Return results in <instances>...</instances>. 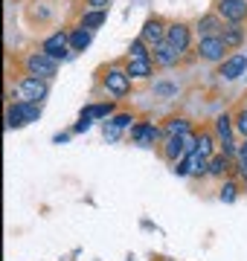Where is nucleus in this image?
I'll use <instances>...</instances> for the list:
<instances>
[{
	"instance_id": "obj_32",
	"label": "nucleus",
	"mask_w": 247,
	"mask_h": 261,
	"mask_svg": "<svg viewBox=\"0 0 247 261\" xmlns=\"http://www.w3.org/2000/svg\"><path fill=\"white\" fill-rule=\"evenodd\" d=\"M238 160H241V163H247V140H244V145L238 148Z\"/></svg>"
},
{
	"instance_id": "obj_12",
	"label": "nucleus",
	"mask_w": 247,
	"mask_h": 261,
	"mask_svg": "<svg viewBox=\"0 0 247 261\" xmlns=\"http://www.w3.org/2000/svg\"><path fill=\"white\" fill-rule=\"evenodd\" d=\"M178 58H181V53L171 47L169 41H163V44H157L154 47V61L160 67H171V64H178Z\"/></svg>"
},
{
	"instance_id": "obj_1",
	"label": "nucleus",
	"mask_w": 247,
	"mask_h": 261,
	"mask_svg": "<svg viewBox=\"0 0 247 261\" xmlns=\"http://www.w3.org/2000/svg\"><path fill=\"white\" fill-rule=\"evenodd\" d=\"M50 84L47 79H38V75H27L23 82L12 90V99H18V102H29V105H41V99L47 96Z\"/></svg>"
},
{
	"instance_id": "obj_10",
	"label": "nucleus",
	"mask_w": 247,
	"mask_h": 261,
	"mask_svg": "<svg viewBox=\"0 0 247 261\" xmlns=\"http://www.w3.org/2000/svg\"><path fill=\"white\" fill-rule=\"evenodd\" d=\"M131 140L137 145H154V142L160 140V128L152 125V122H140V125L131 128Z\"/></svg>"
},
{
	"instance_id": "obj_2",
	"label": "nucleus",
	"mask_w": 247,
	"mask_h": 261,
	"mask_svg": "<svg viewBox=\"0 0 247 261\" xmlns=\"http://www.w3.org/2000/svg\"><path fill=\"white\" fill-rule=\"evenodd\" d=\"M23 64H27L29 75H38V79H47V82L56 75V70H58V61L56 58H50L47 53H32Z\"/></svg>"
},
{
	"instance_id": "obj_29",
	"label": "nucleus",
	"mask_w": 247,
	"mask_h": 261,
	"mask_svg": "<svg viewBox=\"0 0 247 261\" xmlns=\"http://www.w3.org/2000/svg\"><path fill=\"white\" fill-rule=\"evenodd\" d=\"M87 6L96 12H108V6H111V0H87Z\"/></svg>"
},
{
	"instance_id": "obj_15",
	"label": "nucleus",
	"mask_w": 247,
	"mask_h": 261,
	"mask_svg": "<svg viewBox=\"0 0 247 261\" xmlns=\"http://www.w3.org/2000/svg\"><path fill=\"white\" fill-rule=\"evenodd\" d=\"M27 122V111H23V102H15L6 108V128H23Z\"/></svg>"
},
{
	"instance_id": "obj_26",
	"label": "nucleus",
	"mask_w": 247,
	"mask_h": 261,
	"mask_svg": "<svg viewBox=\"0 0 247 261\" xmlns=\"http://www.w3.org/2000/svg\"><path fill=\"white\" fill-rule=\"evenodd\" d=\"M131 122H134V116H131V113H116L114 119L108 122V125H111V128H116V130H122V128H128Z\"/></svg>"
},
{
	"instance_id": "obj_30",
	"label": "nucleus",
	"mask_w": 247,
	"mask_h": 261,
	"mask_svg": "<svg viewBox=\"0 0 247 261\" xmlns=\"http://www.w3.org/2000/svg\"><path fill=\"white\" fill-rule=\"evenodd\" d=\"M154 90L160 96H171V93H178V87L175 84H154Z\"/></svg>"
},
{
	"instance_id": "obj_19",
	"label": "nucleus",
	"mask_w": 247,
	"mask_h": 261,
	"mask_svg": "<svg viewBox=\"0 0 247 261\" xmlns=\"http://www.w3.org/2000/svg\"><path fill=\"white\" fill-rule=\"evenodd\" d=\"M163 154H166L169 160L186 157V145H183V137H169V140H166V148H163Z\"/></svg>"
},
{
	"instance_id": "obj_28",
	"label": "nucleus",
	"mask_w": 247,
	"mask_h": 261,
	"mask_svg": "<svg viewBox=\"0 0 247 261\" xmlns=\"http://www.w3.org/2000/svg\"><path fill=\"white\" fill-rule=\"evenodd\" d=\"M236 130L247 137V108H244V111H241V113L236 116Z\"/></svg>"
},
{
	"instance_id": "obj_33",
	"label": "nucleus",
	"mask_w": 247,
	"mask_h": 261,
	"mask_svg": "<svg viewBox=\"0 0 247 261\" xmlns=\"http://www.w3.org/2000/svg\"><path fill=\"white\" fill-rule=\"evenodd\" d=\"M238 177L247 183V163H241V166H238Z\"/></svg>"
},
{
	"instance_id": "obj_14",
	"label": "nucleus",
	"mask_w": 247,
	"mask_h": 261,
	"mask_svg": "<svg viewBox=\"0 0 247 261\" xmlns=\"http://www.w3.org/2000/svg\"><path fill=\"white\" fill-rule=\"evenodd\" d=\"M221 29H224V23H221L218 15H204V18L198 20V35H201V38L221 35Z\"/></svg>"
},
{
	"instance_id": "obj_20",
	"label": "nucleus",
	"mask_w": 247,
	"mask_h": 261,
	"mask_svg": "<svg viewBox=\"0 0 247 261\" xmlns=\"http://www.w3.org/2000/svg\"><path fill=\"white\" fill-rule=\"evenodd\" d=\"M166 134H169V137H186V134H189V119H183V116L169 119L166 122Z\"/></svg>"
},
{
	"instance_id": "obj_25",
	"label": "nucleus",
	"mask_w": 247,
	"mask_h": 261,
	"mask_svg": "<svg viewBox=\"0 0 247 261\" xmlns=\"http://www.w3.org/2000/svg\"><path fill=\"white\" fill-rule=\"evenodd\" d=\"M198 154L209 160V154H212V137L209 134H201L198 137Z\"/></svg>"
},
{
	"instance_id": "obj_9",
	"label": "nucleus",
	"mask_w": 247,
	"mask_h": 261,
	"mask_svg": "<svg viewBox=\"0 0 247 261\" xmlns=\"http://www.w3.org/2000/svg\"><path fill=\"white\" fill-rule=\"evenodd\" d=\"M209 168V160L201 157L198 151H192V154H186L183 157V163H178L175 166V174H204Z\"/></svg>"
},
{
	"instance_id": "obj_5",
	"label": "nucleus",
	"mask_w": 247,
	"mask_h": 261,
	"mask_svg": "<svg viewBox=\"0 0 247 261\" xmlns=\"http://www.w3.org/2000/svg\"><path fill=\"white\" fill-rule=\"evenodd\" d=\"M198 53H201V58H204V61H224L227 44L221 41V35L201 38V41H198Z\"/></svg>"
},
{
	"instance_id": "obj_22",
	"label": "nucleus",
	"mask_w": 247,
	"mask_h": 261,
	"mask_svg": "<svg viewBox=\"0 0 247 261\" xmlns=\"http://www.w3.org/2000/svg\"><path fill=\"white\" fill-rule=\"evenodd\" d=\"M215 130H218L221 142H233V122H230L227 113H221L218 119H215Z\"/></svg>"
},
{
	"instance_id": "obj_3",
	"label": "nucleus",
	"mask_w": 247,
	"mask_h": 261,
	"mask_svg": "<svg viewBox=\"0 0 247 261\" xmlns=\"http://www.w3.org/2000/svg\"><path fill=\"white\" fill-rule=\"evenodd\" d=\"M105 90L111 96H116V99L131 90V75L125 73V67H111L105 73Z\"/></svg>"
},
{
	"instance_id": "obj_24",
	"label": "nucleus",
	"mask_w": 247,
	"mask_h": 261,
	"mask_svg": "<svg viewBox=\"0 0 247 261\" xmlns=\"http://www.w3.org/2000/svg\"><path fill=\"white\" fill-rule=\"evenodd\" d=\"M128 58H152V56H149V49H145V41H143V38L131 41V47H128Z\"/></svg>"
},
{
	"instance_id": "obj_16",
	"label": "nucleus",
	"mask_w": 247,
	"mask_h": 261,
	"mask_svg": "<svg viewBox=\"0 0 247 261\" xmlns=\"http://www.w3.org/2000/svg\"><path fill=\"white\" fill-rule=\"evenodd\" d=\"M87 47H90V29H85V27L70 29V49L73 53H82Z\"/></svg>"
},
{
	"instance_id": "obj_8",
	"label": "nucleus",
	"mask_w": 247,
	"mask_h": 261,
	"mask_svg": "<svg viewBox=\"0 0 247 261\" xmlns=\"http://www.w3.org/2000/svg\"><path fill=\"white\" fill-rule=\"evenodd\" d=\"M166 41H169L178 53H186L189 44H192L189 27H183V23H171V27H166Z\"/></svg>"
},
{
	"instance_id": "obj_11",
	"label": "nucleus",
	"mask_w": 247,
	"mask_h": 261,
	"mask_svg": "<svg viewBox=\"0 0 247 261\" xmlns=\"http://www.w3.org/2000/svg\"><path fill=\"white\" fill-rule=\"evenodd\" d=\"M140 38H143L145 44H154V47L163 44V41H166V27H163V20L160 18H149L143 23V35Z\"/></svg>"
},
{
	"instance_id": "obj_13",
	"label": "nucleus",
	"mask_w": 247,
	"mask_h": 261,
	"mask_svg": "<svg viewBox=\"0 0 247 261\" xmlns=\"http://www.w3.org/2000/svg\"><path fill=\"white\" fill-rule=\"evenodd\" d=\"M125 73L131 79H149L152 75V58H128Z\"/></svg>"
},
{
	"instance_id": "obj_34",
	"label": "nucleus",
	"mask_w": 247,
	"mask_h": 261,
	"mask_svg": "<svg viewBox=\"0 0 247 261\" xmlns=\"http://www.w3.org/2000/svg\"><path fill=\"white\" fill-rule=\"evenodd\" d=\"M244 79H247V75H244Z\"/></svg>"
},
{
	"instance_id": "obj_27",
	"label": "nucleus",
	"mask_w": 247,
	"mask_h": 261,
	"mask_svg": "<svg viewBox=\"0 0 247 261\" xmlns=\"http://www.w3.org/2000/svg\"><path fill=\"white\" fill-rule=\"evenodd\" d=\"M221 200H224V203H233V200H236V183H224V186H221Z\"/></svg>"
},
{
	"instance_id": "obj_4",
	"label": "nucleus",
	"mask_w": 247,
	"mask_h": 261,
	"mask_svg": "<svg viewBox=\"0 0 247 261\" xmlns=\"http://www.w3.org/2000/svg\"><path fill=\"white\" fill-rule=\"evenodd\" d=\"M67 49H70V32H53V35L44 41V47H41V53H47L50 58H67Z\"/></svg>"
},
{
	"instance_id": "obj_21",
	"label": "nucleus",
	"mask_w": 247,
	"mask_h": 261,
	"mask_svg": "<svg viewBox=\"0 0 247 261\" xmlns=\"http://www.w3.org/2000/svg\"><path fill=\"white\" fill-rule=\"evenodd\" d=\"M230 168V157L227 154H218V157H209V168L207 174H215V177H224Z\"/></svg>"
},
{
	"instance_id": "obj_31",
	"label": "nucleus",
	"mask_w": 247,
	"mask_h": 261,
	"mask_svg": "<svg viewBox=\"0 0 247 261\" xmlns=\"http://www.w3.org/2000/svg\"><path fill=\"white\" fill-rule=\"evenodd\" d=\"M90 125H93V119H87V116H82V119L76 122V128H73V130H76V134H85V130H90Z\"/></svg>"
},
{
	"instance_id": "obj_18",
	"label": "nucleus",
	"mask_w": 247,
	"mask_h": 261,
	"mask_svg": "<svg viewBox=\"0 0 247 261\" xmlns=\"http://www.w3.org/2000/svg\"><path fill=\"white\" fill-rule=\"evenodd\" d=\"M111 113H114V102L87 105V108H82V116H87V119H105V116H111Z\"/></svg>"
},
{
	"instance_id": "obj_6",
	"label": "nucleus",
	"mask_w": 247,
	"mask_h": 261,
	"mask_svg": "<svg viewBox=\"0 0 247 261\" xmlns=\"http://www.w3.org/2000/svg\"><path fill=\"white\" fill-rule=\"evenodd\" d=\"M218 18L227 23H241L247 18V0H218Z\"/></svg>"
},
{
	"instance_id": "obj_17",
	"label": "nucleus",
	"mask_w": 247,
	"mask_h": 261,
	"mask_svg": "<svg viewBox=\"0 0 247 261\" xmlns=\"http://www.w3.org/2000/svg\"><path fill=\"white\" fill-rule=\"evenodd\" d=\"M221 41H224L227 47H241V41H244V29L238 27V23H230V27L221 29Z\"/></svg>"
},
{
	"instance_id": "obj_7",
	"label": "nucleus",
	"mask_w": 247,
	"mask_h": 261,
	"mask_svg": "<svg viewBox=\"0 0 247 261\" xmlns=\"http://www.w3.org/2000/svg\"><path fill=\"white\" fill-rule=\"evenodd\" d=\"M221 75H224L227 82H236V79L247 75V56L244 53H233V56L221 64Z\"/></svg>"
},
{
	"instance_id": "obj_23",
	"label": "nucleus",
	"mask_w": 247,
	"mask_h": 261,
	"mask_svg": "<svg viewBox=\"0 0 247 261\" xmlns=\"http://www.w3.org/2000/svg\"><path fill=\"white\" fill-rule=\"evenodd\" d=\"M105 18H108V12H96V9H87L85 15H82V27L85 29H96V27H102Z\"/></svg>"
}]
</instances>
